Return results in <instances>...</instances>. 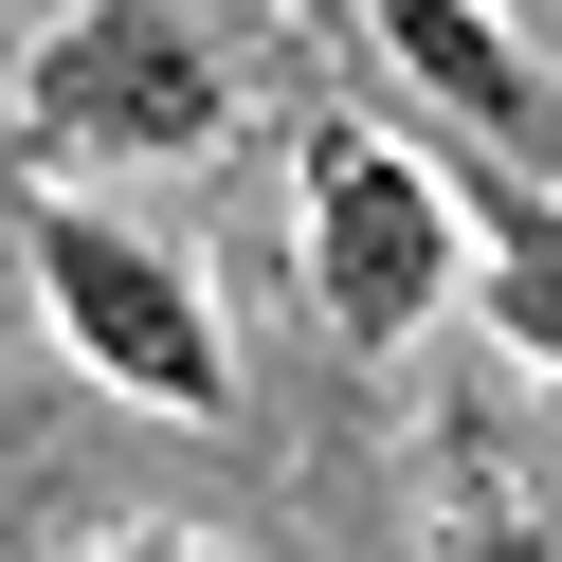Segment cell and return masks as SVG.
Returning <instances> with one entry per match:
<instances>
[{
  "mask_svg": "<svg viewBox=\"0 0 562 562\" xmlns=\"http://www.w3.org/2000/svg\"><path fill=\"white\" fill-rule=\"evenodd\" d=\"M218 127H236V74L200 55L182 0H74L19 55V146L55 164H200Z\"/></svg>",
  "mask_w": 562,
  "mask_h": 562,
  "instance_id": "1",
  "label": "cell"
},
{
  "mask_svg": "<svg viewBox=\"0 0 562 562\" xmlns=\"http://www.w3.org/2000/svg\"><path fill=\"white\" fill-rule=\"evenodd\" d=\"M19 255H37L55 345H74L110 400H146V417H218V400H236V345H218V308H200V272L164 255V236L91 218V200H37Z\"/></svg>",
  "mask_w": 562,
  "mask_h": 562,
  "instance_id": "2",
  "label": "cell"
},
{
  "mask_svg": "<svg viewBox=\"0 0 562 562\" xmlns=\"http://www.w3.org/2000/svg\"><path fill=\"white\" fill-rule=\"evenodd\" d=\"M308 308L345 345H417L453 308V182L381 127H308Z\"/></svg>",
  "mask_w": 562,
  "mask_h": 562,
  "instance_id": "3",
  "label": "cell"
},
{
  "mask_svg": "<svg viewBox=\"0 0 562 562\" xmlns=\"http://www.w3.org/2000/svg\"><path fill=\"white\" fill-rule=\"evenodd\" d=\"M363 37L417 74V110H453L490 164H544L562 146V91L544 55H526V19H490V0H363Z\"/></svg>",
  "mask_w": 562,
  "mask_h": 562,
  "instance_id": "4",
  "label": "cell"
},
{
  "mask_svg": "<svg viewBox=\"0 0 562 562\" xmlns=\"http://www.w3.org/2000/svg\"><path fill=\"white\" fill-rule=\"evenodd\" d=\"M74 562H218L200 526H110V544H74Z\"/></svg>",
  "mask_w": 562,
  "mask_h": 562,
  "instance_id": "5",
  "label": "cell"
}]
</instances>
